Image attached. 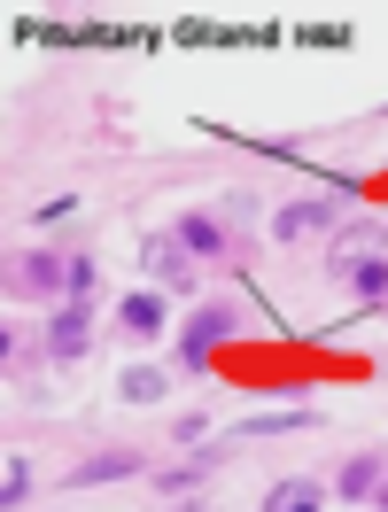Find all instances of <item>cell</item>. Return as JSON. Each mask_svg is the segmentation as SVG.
Segmentation results:
<instances>
[{
  "mask_svg": "<svg viewBox=\"0 0 388 512\" xmlns=\"http://www.w3.org/2000/svg\"><path fill=\"white\" fill-rule=\"evenodd\" d=\"M202 435H210V419H202V412H187V419H171V443H202Z\"/></svg>",
  "mask_w": 388,
  "mask_h": 512,
  "instance_id": "obj_17",
  "label": "cell"
},
{
  "mask_svg": "<svg viewBox=\"0 0 388 512\" xmlns=\"http://www.w3.org/2000/svg\"><path fill=\"white\" fill-rule=\"evenodd\" d=\"M117 396L148 412V404H163V396H171V373H163V365H125V373H117Z\"/></svg>",
  "mask_w": 388,
  "mask_h": 512,
  "instance_id": "obj_12",
  "label": "cell"
},
{
  "mask_svg": "<svg viewBox=\"0 0 388 512\" xmlns=\"http://www.w3.org/2000/svg\"><path fill=\"white\" fill-rule=\"evenodd\" d=\"M373 505H381V512H388V481H381V489H373Z\"/></svg>",
  "mask_w": 388,
  "mask_h": 512,
  "instance_id": "obj_20",
  "label": "cell"
},
{
  "mask_svg": "<svg viewBox=\"0 0 388 512\" xmlns=\"http://www.w3.org/2000/svg\"><path fill=\"white\" fill-rule=\"evenodd\" d=\"M334 280H350V288H357V303L373 311V303H388V256H350V264H342Z\"/></svg>",
  "mask_w": 388,
  "mask_h": 512,
  "instance_id": "obj_11",
  "label": "cell"
},
{
  "mask_svg": "<svg viewBox=\"0 0 388 512\" xmlns=\"http://www.w3.org/2000/svg\"><path fill=\"white\" fill-rule=\"evenodd\" d=\"M132 474H148L140 450H94V458L70 466V489H101V481H132Z\"/></svg>",
  "mask_w": 388,
  "mask_h": 512,
  "instance_id": "obj_6",
  "label": "cell"
},
{
  "mask_svg": "<svg viewBox=\"0 0 388 512\" xmlns=\"http://www.w3.org/2000/svg\"><path fill=\"white\" fill-rule=\"evenodd\" d=\"M24 497H32V458H8V481H0V505L16 512Z\"/></svg>",
  "mask_w": 388,
  "mask_h": 512,
  "instance_id": "obj_15",
  "label": "cell"
},
{
  "mask_svg": "<svg viewBox=\"0 0 388 512\" xmlns=\"http://www.w3.org/2000/svg\"><path fill=\"white\" fill-rule=\"evenodd\" d=\"M86 350H94V311L86 303H55L47 311V357L70 365V357H86Z\"/></svg>",
  "mask_w": 388,
  "mask_h": 512,
  "instance_id": "obj_3",
  "label": "cell"
},
{
  "mask_svg": "<svg viewBox=\"0 0 388 512\" xmlns=\"http://www.w3.org/2000/svg\"><path fill=\"white\" fill-rule=\"evenodd\" d=\"M171 512H210V505H202V497H187V505H171Z\"/></svg>",
  "mask_w": 388,
  "mask_h": 512,
  "instance_id": "obj_19",
  "label": "cell"
},
{
  "mask_svg": "<svg viewBox=\"0 0 388 512\" xmlns=\"http://www.w3.org/2000/svg\"><path fill=\"white\" fill-rule=\"evenodd\" d=\"M264 512H326V489L319 481H272V489H264Z\"/></svg>",
  "mask_w": 388,
  "mask_h": 512,
  "instance_id": "obj_14",
  "label": "cell"
},
{
  "mask_svg": "<svg viewBox=\"0 0 388 512\" xmlns=\"http://www.w3.org/2000/svg\"><path fill=\"white\" fill-rule=\"evenodd\" d=\"M70 210H78V194H55V202H39V225H63Z\"/></svg>",
  "mask_w": 388,
  "mask_h": 512,
  "instance_id": "obj_18",
  "label": "cell"
},
{
  "mask_svg": "<svg viewBox=\"0 0 388 512\" xmlns=\"http://www.w3.org/2000/svg\"><path fill=\"white\" fill-rule=\"evenodd\" d=\"M171 233L187 241V256H194V264H202V256H226V249H233V233H226L218 218H202V210H187V218L171 225Z\"/></svg>",
  "mask_w": 388,
  "mask_h": 512,
  "instance_id": "obj_10",
  "label": "cell"
},
{
  "mask_svg": "<svg viewBox=\"0 0 388 512\" xmlns=\"http://www.w3.org/2000/svg\"><path fill=\"white\" fill-rule=\"evenodd\" d=\"M373 249H388V225H373V218H357V225H342L334 241H326V272H342L350 256H373Z\"/></svg>",
  "mask_w": 388,
  "mask_h": 512,
  "instance_id": "obj_9",
  "label": "cell"
},
{
  "mask_svg": "<svg viewBox=\"0 0 388 512\" xmlns=\"http://www.w3.org/2000/svg\"><path fill=\"white\" fill-rule=\"evenodd\" d=\"M70 256H47V249H24L16 264H8V288L16 295H70Z\"/></svg>",
  "mask_w": 388,
  "mask_h": 512,
  "instance_id": "obj_5",
  "label": "cell"
},
{
  "mask_svg": "<svg viewBox=\"0 0 388 512\" xmlns=\"http://www.w3.org/2000/svg\"><path fill=\"white\" fill-rule=\"evenodd\" d=\"M94 280H101V264H94V256H70V280H63L70 303H86V295H94Z\"/></svg>",
  "mask_w": 388,
  "mask_h": 512,
  "instance_id": "obj_16",
  "label": "cell"
},
{
  "mask_svg": "<svg viewBox=\"0 0 388 512\" xmlns=\"http://www.w3.org/2000/svg\"><path fill=\"white\" fill-rule=\"evenodd\" d=\"M140 272L156 280V288H187V272H194V256H187V241L163 225V233H140Z\"/></svg>",
  "mask_w": 388,
  "mask_h": 512,
  "instance_id": "obj_2",
  "label": "cell"
},
{
  "mask_svg": "<svg viewBox=\"0 0 388 512\" xmlns=\"http://www.w3.org/2000/svg\"><path fill=\"white\" fill-rule=\"evenodd\" d=\"M233 326H241V311H233V303H202V311L179 326V365H194V373H202V365H210V350L226 342Z\"/></svg>",
  "mask_w": 388,
  "mask_h": 512,
  "instance_id": "obj_1",
  "label": "cell"
},
{
  "mask_svg": "<svg viewBox=\"0 0 388 512\" xmlns=\"http://www.w3.org/2000/svg\"><path fill=\"white\" fill-rule=\"evenodd\" d=\"M295 427H319V412H249V419H233L241 443H257V435H295Z\"/></svg>",
  "mask_w": 388,
  "mask_h": 512,
  "instance_id": "obj_13",
  "label": "cell"
},
{
  "mask_svg": "<svg viewBox=\"0 0 388 512\" xmlns=\"http://www.w3.org/2000/svg\"><path fill=\"white\" fill-rule=\"evenodd\" d=\"M334 225H342V202L311 194V202H288V210H272V241H311V233H334Z\"/></svg>",
  "mask_w": 388,
  "mask_h": 512,
  "instance_id": "obj_4",
  "label": "cell"
},
{
  "mask_svg": "<svg viewBox=\"0 0 388 512\" xmlns=\"http://www.w3.org/2000/svg\"><path fill=\"white\" fill-rule=\"evenodd\" d=\"M163 319H171V303H163V288H132L125 303H117V326H125L132 342H156Z\"/></svg>",
  "mask_w": 388,
  "mask_h": 512,
  "instance_id": "obj_7",
  "label": "cell"
},
{
  "mask_svg": "<svg viewBox=\"0 0 388 512\" xmlns=\"http://www.w3.org/2000/svg\"><path fill=\"white\" fill-rule=\"evenodd\" d=\"M388 481V450H357L350 466L334 474V497H350V505H373V489Z\"/></svg>",
  "mask_w": 388,
  "mask_h": 512,
  "instance_id": "obj_8",
  "label": "cell"
}]
</instances>
